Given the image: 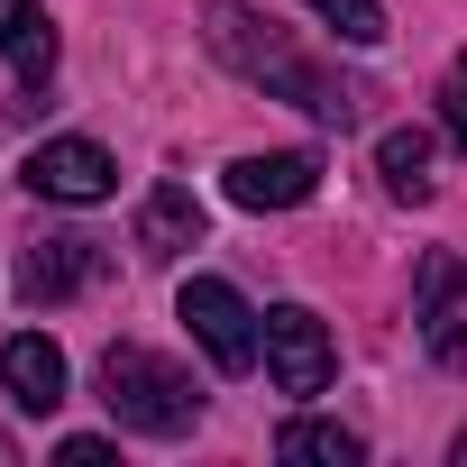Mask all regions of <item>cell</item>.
I'll list each match as a JSON object with an SVG mask.
<instances>
[{
  "label": "cell",
  "instance_id": "obj_1",
  "mask_svg": "<svg viewBox=\"0 0 467 467\" xmlns=\"http://www.w3.org/2000/svg\"><path fill=\"white\" fill-rule=\"evenodd\" d=\"M202 37H211V56L229 65V74H248V83H266L275 101H294V110H312L321 129H348L358 110H367V92L358 83H339V74H321L275 19H257L248 0H211L202 10Z\"/></svg>",
  "mask_w": 467,
  "mask_h": 467
},
{
  "label": "cell",
  "instance_id": "obj_2",
  "mask_svg": "<svg viewBox=\"0 0 467 467\" xmlns=\"http://www.w3.org/2000/svg\"><path fill=\"white\" fill-rule=\"evenodd\" d=\"M101 403H110V421H119V431H147V440H183V431L202 421L192 376H183L174 358L138 348V339H119V348L101 358Z\"/></svg>",
  "mask_w": 467,
  "mask_h": 467
},
{
  "label": "cell",
  "instance_id": "obj_3",
  "mask_svg": "<svg viewBox=\"0 0 467 467\" xmlns=\"http://www.w3.org/2000/svg\"><path fill=\"white\" fill-rule=\"evenodd\" d=\"M174 312H183V330L202 339V358L220 367V376H248L257 367V312H248V294L239 285H220V275H192L183 294H174Z\"/></svg>",
  "mask_w": 467,
  "mask_h": 467
},
{
  "label": "cell",
  "instance_id": "obj_4",
  "mask_svg": "<svg viewBox=\"0 0 467 467\" xmlns=\"http://www.w3.org/2000/svg\"><path fill=\"white\" fill-rule=\"evenodd\" d=\"M257 339H266V376H275V394H321L330 367H339V348H330V330H321L312 303H275V312L257 321Z\"/></svg>",
  "mask_w": 467,
  "mask_h": 467
},
{
  "label": "cell",
  "instance_id": "obj_5",
  "mask_svg": "<svg viewBox=\"0 0 467 467\" xmlns=\"http://www.w3.org/2000/svg\"><path fill=\"white\" fill-rule=\"evenodd\" d=\"M28 192L83 211V202H110L119 192V165H110L101 138H47V147H28Z\"/></svg>",
  "mask_w": 467,
  "mask_h": 467
},
{
  "label": "cell",
  "instance_id": "obj_6",
  "mask_svg": "<svg viewBox=\"0 0 467 467\" xmlns=\"http://www.w3.org/2000/svg\"><path fill=\"white\" fill-rule=\"evenodd\" d=\"M412 321H421V348L440 367H467V266L449 248L421 257V285H412Z\"/></svg>",
  "mask_w": 467,
  "mask_h": 467
},
{
  "label": "cell",
  "instance_id": "obj_7",
  "mask_svg": "<svg viewBox=\"0 0 467 467\" xmlns=\"http://www.w3.org/2000/svg\"><path fill=\"white\" fill-rule=\"evenodd\" d=\"M321 192V156L312 147H275V156H239L229 165V202L239 211H303Z\"/></svg>",
  "mask_w": 467,
  "mask_h": 467
},
{
  "label": "cell",
  "instance_id": "obj_8",
  "mask_svg": "<svg viewBox=\"0 0 467 467\" xmlns=\"http://www.w3.org/2000/svg\"><path fill=\"white\" fill-rule=\"evenodd\" d=\"M0 385H10L19 412H56V403H65V348H56L47 330L0 339Z\"/></svg>",
  "mask_w": 467,
  "mask_h": 467
},
{
  "label": "cell",
  "instance_id": "obj_9",
  "mask_svg": "<svg viewBox=\"0 0 467 467\" xmlns=\"http://www.w3.org/2000/svg\"><path fill=\"white\" fill-rule=\"evenodd\" d=\"M0 56L19 65V92L37 101L47 74H56V19L37 10V0H0Z\"/></svg>",
  "mask_w": 467,
  "mask_h": 467
},
{
  "label": "cell",
  "instance_id": "obj_10",
  "mask_svg": "<svg viewBox=\"0 0 467 467\" xmlns=\"http://www.w3.org/2000/svg\"><path fill=\"white\" fill-rule=\"evenodd\" d=\"M92 275H101V248H92V239H37L28 266H19V294H28V303H65V294H83Z\"/></svg>",
  "mask_w": 467,
  "mask_h": 467
},
{
  "label": "cell",
  "instance_id": "obj_11",
  "mask_svg": "<svg viewBox=\"0 0 467 467\" xmlns=\"http://www.w3.org/2000/svg\"><path fill=\"white\" fill-rule=\"evenodd\" d=\"M138 248H147V257H183V248H202V202H192L183 183H156V192L138 202Z\"/></svg>",
  "mask_w": 467,
  "mask_h": 467
},
{
  "label": "cell",
  "instance_id": "obj_12",
  "mask_svg": "<svg viewBox=\"0 0 467 467\" xmlns=\"http://www.w3.org/2000/svg\"><path fill=\"white\" fill-rule=\"evenodd\" d=\"M275 458H294V467H358V458H367V440H358L348 421L303 412V421H285V431H275Z\"/></svg>",
  "mask_w": 467,
  "mask_h": 467
},
{
  "label": "cell",
  "instance_id": "obj_13",
  "mask_svg": "<svg viewBox=\"0 0 467 467\" xmlns=\"http://www.w3.org/2000/svg\"><path fill=\"white\" fill-rule=\"evenodd\" d=\"M376 174L394 202H431V129H385L376 138Z\"/></svg>",
  "mask_w": 467,
  "mask_h": 467
},
{
  "label": "cell",
  "instance_id": "obj_14",
  "mask_svg": "<svg viewBox=\"0 0 467 467\" xmlns=\"http://www.w3.org/2000/svg\"><path fill=\"white\" fill-rule=\"evenodd\" d=\"M312 10H321L348 47H385V10H376V0H312Z\"/></svg>",
  "mask_w": 467,
  "mask_h": 467
},
{
  "label": "cell",
  "instance_id": "obj_15",
  "mask_svg": "<svg viewBox=\"0 0 467 467\" xmlns=\"http://www.w3.org/2000/svg\"><path fill=\"white\" fill-rule=\"evenodd\" d=\"M440 129H449V138L467 147V56H458V65L440 74Z\"/></svg>",
  "mask_w": 467,
  "mask_h": 467
},
{
  "label": "cell",
  "instance_id": "obj_16",
  "mask_svg": "<svg viewBox=\"0 0 467 467\" xmlns=\"http://www.w3.org/2000/svg\"><path fill=\"white\" fill-rule=\"evenodd\" d=\"M56 467H110V440H65Z\"/></svg>",
  "mask_w": 467,
  "mask_h": 467
},
{
  "label": "cell",
  "instance_id": "obj_17",
  "mask_svg": "<svg viewBox=\"0 0 467 467\" xmlns=\"http://www.w3.org/2000/svg\"><path fill=\"white\" fill-rule=\"evenodd\" d=\"M458 458H467V440H458Z\"/></svg>",
  "mask_w": 467,
  "mask_h": 467
}]
</instances>
